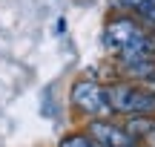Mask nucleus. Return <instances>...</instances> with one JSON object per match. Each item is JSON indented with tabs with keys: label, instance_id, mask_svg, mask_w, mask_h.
Masks as SVG:
<instances>
[{
	"label": "nucleus",
	"instance_id": "obj_1",
	"mask_svg": "<svg viewBox=\"0 0 155 147\" xmlns=\"http://www.w3.org/2000/svg\"><path fill=\"white\" fill-rule=\"evenodd\" d=\"M104 46L118 55H152L155 58V32L144 26L138 17H109L104 29Z\"/></svg>",
	"mask_w": 155,
	"mask_h": 147
},
{
	"label": "nucleus",
	"instance_id": "obj_2",
	"mask_svg": "<svg viewBox=\"0 0 155 147\" xmlns=\"http://www.w3.org/2000/svg\"><path fill=\"white\" fill-rule=\"evenodd\" d=\"M106 101L112 113L121 115H155V90L132 84V81H115L106 84Z\"/></svg>",
	"mask_w": 155,
	"mask_h": 147
},
{
	"label": "nucleus",
	"instance_id": "obj_3",
	"mask_svg": "<svg viewBox=\"0 0 155 147\" xmlns=\"http://www.w3.org/2000/svg\"><path fill=\"white\" fill-rule=\"evenodd\" d=\"M69 107L75 110L81 118H112V107L106 101V90L104 84H98L95 78L83 75V78H75L72 87H69Z\"/></svg>",
	"mask_w": 155,
	"mask_h": 147
},
{
	"label": "nucleus",
	"instance_id": "obj_4",
	"mask_svg": "<svg viewBox=\"0 0 155 147\" xmlns=\"http://www.w3.org/2000/svg\"><path fill=\"white\" fill-rule=\"evenodd\" d=\"M83 133L98 147H138V142L115 118H89L83 124Z\"/></svg>",
	"mask_w": 155,
	"mask_h": 147
},
{
	"label": "nucleus",
	"instance_id": "obj_5",
	"mask_svg": "<svg viewBox=\"0 0 155 147\" xmlns=\"http://www.w3.org/2000/svg\"><path fill=\"white\" fill-rule=\"evenodd\" d=\"M118 72L124 81L155 90V58L152 55H118Z\"/></svg>",
	"mask_w": 155,
	"mask_h": 147
},
{
	"label": "nucleus",
	"instance_id": "obj_6",
	"mask_svg": "<svg viewBox=\"0 0 155 147\" xmlns=\"http://www.w3.org/2000/svg\"><path fill=\"white\" fill-rule=\"evenodd\" d=\"M152 127H155V115H127V121H124V130L138 144L152 136Z\"/></svg>",
	"mask_w": 155,
	"mask_h": 147
},
{
	"label": "nucleus",
	"instance_id": "obj_7",
	"mask_svg": "<svg viewBox=\"0 0 155 147\" xmlns=\"http://www.w3.org/2000/svg\"><path fill=\"white\" fill-rule=\"evenodd\" d=\"M58 147H98V144L83 130H72V133H63V136L58 138Z\"/></svg>",
	"mask_w": 155,
	"mask_h": 147
},
{
	"label": "nucleus",
	"instance_id": "obj_8",
	"mask_svg": "<svg viewBox=\"0 0 155 147\" xmlns=\"http://www.w3.org/2000/svg\"><path fill=\"white\" fill-rule=\"evenodd\" d=\"M150 142H155V127H152V136H150Z\"/></svg>",
	"mask_w": 155,
	"mask_h": 147
}]
</instances>
